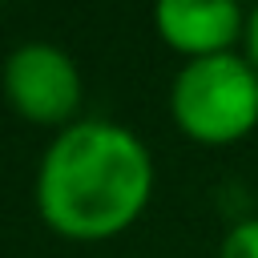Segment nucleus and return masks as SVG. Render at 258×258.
<instances>
[{"label":"nucleus","mask_w":258,"mask_h":258,"mask_svg":"<svg viewBox=\"0 0 258 258\" xmlns=\"http://www.w3.org/2000/svg\"><path fill=\"white\" fill-rule=\"evenodd\" d=\"M36 214L69 242L125 234L153 198V153L117 121L81 117L60 129L36 165Z\"/></svg>","instance_id":"nucleus-1"},{"label":"nucleus","mask_w":258,"mask_h":258,"mask_svg":"<svg viewBox=\"0 0 258 258\" xmlns=\"http://www.w3.org/2000/svg\"><path fill=\"white\" fill-rule=\"evenodd\" d=\"M169 117L198 145H234L258 129V69L246 52L185 60L169 85Z\"/></svg>","instance_id":"nucleus-2"},{"label":"nucleus","mask_w":258,"mask_h":258,"mask_svg":"<svg viewBox=\"0 0 258 258\" xmlns=\"http://www.w3.org/2000/svg\"><path fill=\"white\" fill-rule=\"evenodd\" d=\"M0 93H4V105L16 117H24L28 125H44V129L60 133L81 113L85 77L60 44L28 40V44H16L4 56Z\"/></svg>","instance_id":"nucleus-3"},{"label":"nucleus","mask_w":258,"mask_h":258,"mask_svg":"<svg viewBox=\"0 0 258 258\" xmlns=\"http://www.w3.org/2000/svg\"><path fill=\"white\" fill-rule=\"evenodd\" d=\"M246 20L250 12H242L234 0H165L153 12L165 48L181 52L185 60L234 52V44L246 40Z\"/></svg>","instance_id":"nucleus-4"},{"label":"nucleus","mask_w":258,"mask_h":258,"mask_svg":"<svg viewBox=\"0 0 258 258\" xmlns=\"http://www.w3.org/2000/svg\"><path fill=\"white\" fill-rule=\"evenodd\" d=\"M218 258H258V218H242L238 226H230Z\"/></svg>","instance_id":"nucleus-5"},{"label":"nucleus","mask_w":258,"mask_h":258,"mask_svg":"<svg viewBox=\"0 0 258 258\" xmlns=\"http://www.w3.org/2000/svg\"><path fill=\"white\" fill-rule=\"evenodd\" d=\"M242 44H246V60L258 69V8H254L250 20H246V40H242Z\"/></svg>","instance_id":"nucleus-6"}]
</instances>
